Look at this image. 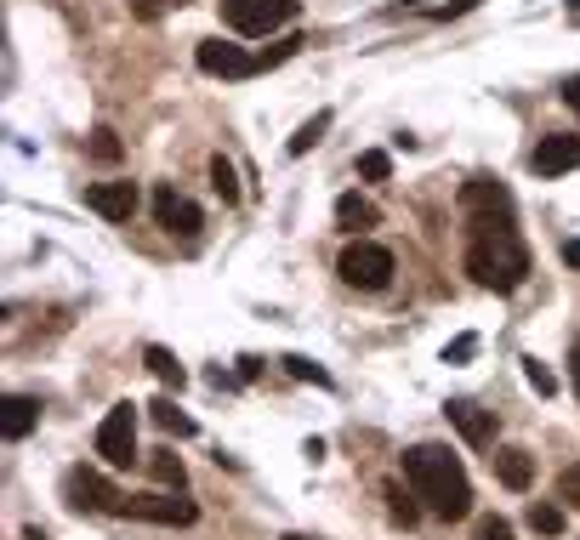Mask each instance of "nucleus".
I'll return each instance as SVG.
<instances>
[{
    "label": "nucleus",
    "instance_id": "f257e3e1",
    "mask_svg": "<svg viewBox=\"0 0 580 540\" xmlns=\"http://www.w3.org/2000/svg\"><path fill=\"white\" fill-rule=\"evenodd\" d=\"M404 483L416 489V501L444 518V523H461L472 512V483H467V467L444 450V444H410L404 450Z\"/></svg>",
    "mask_w": 580,
    "mask_h": 540
},
{
    "label": "nucleus",
    "instance_id": "f03ea898",
    "mask_svg": "<svg viewBox=\"0 0 580 540\" xmlns=\"http://www.w3.org/2000/svg\"><path fill=\"white\" fill-rule=\"evenodd\" d=\"M467 273L483 284V290H518L529 279V251H523V239L501 222V228H478L472 244H467Z\"/></svg>",
    "mask_w": 580,
    "mask_h": 540
},
{
    "label": "nucleus",
    "instance_id": "7ed1b4c3",
    "mask_svg": "<svg viewBox=\"0 0 580 540\" xmlns=\"http://www.w3.org/2000/svg\"><path fill=\"white\" fill-rule=\"evenodd\" d=\"M336 273H342L353 290H387L393 284V251L376 244V239H353L342 251V262H336Z\"/></svg>",
    "mask_w": 580,
    "mask_h": 540
},
{
    "label": "nucleus",
    "instance_id": "20e7f679",
    "mask_svg": "<svg viewBox=\"0 0 580 540\" xmlns=\"http://www.w3.org/2000/svg\"><path fill=\"white\" fill-rule=\"evenodd\" d=\"M297 18V0H222V23L239 34H268Z\"/></svg>",
    "mask_w": 580,
    "mask_h": 540
},
{
    "label": "nucleus",
    "instance_id": "39448f33",
    "mask_svg": "<svg viewBox=\"0 0 580 540\" xmlns=\"http://www.w3.org/2000/svg\"><path fill=\"white\" fill-rule=\"evenodd\" d=\"M97 456L109 467H131L137 461V404H114L97 427Z\"/></svg>",
    "mask_w": 580,
    "mask_h": 540
},
{
    "label": "nucleus",
    "instance_id": "423d86ee",
    "mask_svg": "<svg viewBox=\"0 0 580 540\" xmlns=\"http://www.w3.org/2000/svg\"><path fill=\"white\" fill-rule=\"evenodd\" d=\"M69 501L80 512H109V518H126V496L103 478V472H91V467H74L69 472Z\"/></svg>",
    "mask_w": 580,
    "mask_h": 540
},
{
    "label": "nucleus",
    "instance_id": "0eeeda50",
    "mask_svg": "<svg viewBox=\"0 0 580 540\" xmlns=\"http://www.w3.org/2000/svg\"><path fill=\"white\" fill-rule=\"evenodd\" d=\"M461 211L478 217V228H496V217L512 222V193L496 177H472V182H461Z\"/></svg>",
    "mask_w": 580,
    "mask_h": 540
},
{
    "label": "nucleus",
    "instance_id": "6e6552de",
    "mask_svg": "<svg viewBox=\"0 0 580 540\" xmlns=\"http://www.w3.org/2000/svg\"><path fill=\"white\" fill-rule=\"evenodd\" d=\"M200 69L206 74H222V80H246V74H262V63L246 52V46H233V40H200Z\"/></svg>",
    "mask_w": 580,
    "mask_h": 540
},
{
    "label": "nucleus",
    "instance_id": "1a4fd4ad",
    "mask_svg": "<svg viewBox=\"0 0 580 540\" xmlns=\"http://www.w3.org/2000/svg\"><path fill=\"white\" fill-rule=\"evenodd\" d=\"M126 518H149V523H177V529H188L193 518H200V507L193 501H182V496H126Z\"/></svg>",
    "mask_w": 580,
    "mask_h": 540
},
{
    "label": "nucleus",
    "instance_id": "9d476101",
    "mask_svg": "<svg viewBox=\"0 0 580 540\" xmlns=\"http://www.w3.org/2000/svg\"><path fill=\"white\" fill-rule=\"evenodd\" d=\"M154 217H160L166 233H182V239H193V233L206 228L200 206H193L188 193H177V188H154Z\"/></svg>",
    "mask_w": 580,
    "mask_h": 540
},
{
    "label": "nucleus",
    "instance_id": "9b49d317",
    "mask_svg": "<svg viewBox=\"0 0 580 540\" xmlns=\"http://www.w3.org/2000/svg\"><path fill=\"white\" fill-rule=\"evenodd\" d=\"M529 166H536L541 177H563V171H580V137L569 131H552L536 142V154H529Z\"/></svg>",
    "mask_w": 580,
    "mask_h": 540
},
{
    "label": "nucleus",
    "instance_id": "f8f14e48",
    "mask_svg": "<svg viewBox=\"0 0 580 540\" xmlns=\"http://www.w3.org/2000/svg\"><path fill=\"white\" fill-rule=\"evenodd\" d=\"M444 416H450V427L467 438L472 450H490V444H496V416H490V410H478L472 399H450Z\"/></svg>",
    "mask_w": 580,
    "mask_h": 540
},
{
    "label": "nucleus",
    "instance_id": "ddd939ff",
    "mask_svg": "<svg viewBox=\"0 0 580 540\" xmlns=\"http://www.w3.org/2000/svg\"><path fill=\"white\" fill-rule=\"evenodd\" d=\"M86 211H97L103 222H131L137 188H131V182H91V188H86Z\"/></svg>",
    "mask_w": 580,
    "mask_h": 540
},
{
    "label": "nucleus",
    "instance_id": "4468645a",
    "mask_svg": "<svg viewBox=\"0 0 580 540\" xmlns=\"http://www.w3.org/2000/svg\"><path fill=\"white\" fill-rule=\"evenodd\" d=\"M34 421H40V399H29V392H7V404H0V432L18 444V438L34 432Z\"/></svg>",
    "mask_w": 580,
    "mask_h": 540
},
{
    "label": "nucleus",
    "instance_id": "2eb2a0df",
    "mask_svg": "<svg viewBox=\"0 0 580 540\" xmlns=\"http://www.w3.org/2000/svg\"><path fill=\"white\" fill-rule=\"evenodd\" d=\"M490 461H496V478H501L507 489H518V496L536 483V461H529V450H496Z\"/></svg>",
    "mask_w": 580,
    "mask_h": 540
},
{
    "label": "nucleus",
    "instance_id": "dca6fc26",
    "mask_svg": "<svg viewBox=\"0 0 580 540\" xmlns=\"http://www.w3.org/2000/svg\"><path fill=\"white\" fill-rule=\"evenodd\" d=\"M376 222H381V211L364 200V193H342V200H336V228L359 233V228H376Z\"/></svg>",
    "mask_w": 580,
    "mask_h": 540
},
{
    "label": "nucleus",
    "instance_id": "f3484780",
    "mask_svg": "<svg viewBox=\"0 0 580 540\" xmlns=\"http://www.w3.org/2000/svg\"><path fill=\"white\" fill-rule=\"evenodd\" d=\"M142 364H149V370H154L166 387H177V392L188 387V370H182V359H177L171 348H149V353H142Z\"/></svg>",
    "mask_w": 580,
    "mask_h": 540
},
{
    "label": "nucleus",
    "instance_id": "a211bd4d",
    "mask_svg": "<svg viewBox=\"0 0 580 540\" xmlns=\"http://www.w3.org/2000/svg\"><path fill=\"white\" fill-rule=\"evenodd\" d=\"M381 496H387V512H393V523H416L421 507H416V489H399V483H381Z\"/></svg>",
    "mask_w": 580,
    "mask_h": 540
},
{
    "label": "nucleus",
    "instance_id": "6ab92c4d",
    "mask_svg": "<svg viewBox=\"0 0 580 540\" xmlns=\"http://www.w3.org/2000/svg\"><path fill=\"white\" fill-rule=\"evenodd\" d=\"M149 416H154V427H160V432H177V438H193V416H182V410H177L171 399H154V404H149Z\"/></svg>",
    "mask_w": 580,
    "mask_h": 540
},
{
    "label": "nucleus",
    "instance_id": "aec40b11",
    "mask_svg": "<svg viewBox=\"0 0 580 540\" xmlns=\"http://www.w3.org/2000/svg\"><path fill=\"white\" fill-rule=\"evenodd\" d=\"M149 472H154V483H166V489H182V483H188V472H182V461H177L171 450H154V456H149Z\"/></svg>",
    "mask_w": 580,
    "mask_h": 540
},
{
    "label": "nucleus",
    "instance_id": "412c9836",
    "mask_svg": "<svg viewBox=\"0 0 580 540\" xmlns=\"http://www.w3.org/2000/svg\"><path fill=\"white\" fill-rule=\"evenodd\" d=\"M279 364H284L290 376H297V381H313V387H330V370H324V364H313V359H302V353H284Z\"/></svg>",
    "mask_w": 580,
    "mask_h": 540
},
{
    "label": "nucleus",
    "instance_id": "4be33fe9",
    "mask_svg": "<svg viewBox=\"0 0 580 540\" xmlns=\"http://www.w3.org/2000/svg\"><path fill=\"white\" fill-rule=\"evenodd\" d=\"M529 529H536V534H563V507L536 501V507H529Z\"/></svg>",
    "mask_w": 580,
    "mask_h": 540
},
{
    "label": "nucleus",
    "instance_id": "5701e85b",
    "mask_svg": "<svg viewBox=\"0 0 580 540\" xmlns=\"http://www.w3.org/2000/svg\"><path fill=\"white\" fill-rule=\"evenodd\" d=\"M211 188L222 193V206H233V200H239V177H233V166H228L222 154L211 160Z\"/></svg>",
    "mask_w": 580,
    "mask_h": 540
},
{
    "label": "nucleus",
    "instance_id": "b1692460",
    "mask_svg": "<svg viewBox=\"0 0 580 540\" xmlns=\"http://www.w3.org/2000/svg\"><path fill=\"white\" fill-rule=\"evenodd\" d=\"M324 131H330V114H313V120H308L297 137H290V154H308V149H313V142H319Z\"/></svg>",
    "mask_w": 580,
    "mask_h": 540
},
{
    "label": "nucleus",
    "instance_id": "393cba45",
    "mask_svg": "<svg viewBox=\"0 0 580 540\" xmlns=\"http://www.w3.org/2000/svg\"><path fill=\"white\" fill-rule=\"evenodd\" d=\"M359 177L364 182H387V177H393V160H387L381 149H370V154H359Z\"/></svg>",
    "mask_w": 580,
    "mask_h": 540
},
{
    "label": "nucleus",
    "instance_id": "a878e982",
    "mask_svg": "<svg viewBox=\"0 0 580 540\" xmlns=\"http://www.w3.org/2000/svg\"><path fill=\"white\" fill-rule=\"evenodd\" d=\"M523 376H529V387H536L541 399H552V392H558V376H552L541 359H523Z\"/></svg>",
    "mask_w": 580,
    "mask_h": 540
},
{
    "label": "nucleus",
    "instance_id": "bb28decb",
    "mask_svg": "<svg viewBox=\"0 0 580 540\" xmlns=\"http://www.w3.org/2000/svg\"><path fill=\"white\" fill-rule=\"evenodd\" d=\"M91 154H97V160H120V137H114L109 126H97V131H91Z\"/></svg>",
    "mask_w": 580,
    "mask_h": 540
},
{
    "label": "nucleus",
    "instance_id": "cd10ccee",
    "mask_svg": "<svg viewBox=\"0 0 580 540\" xmlns=\"http://www.w3.org/2000/svg\"><path fill=\"white\" fill-rule=\"evenodd\" d=\"M558 501H563V507H580V467H563V478H558Z\"/></svg>",
    "mask_w": 580,
    "mask_h": 540
},
{
    "label": "nucleus",
    "instance_id": "c85d7f7f",
    "mask_svg": "<svg viewBox=\"0 0 580 540\" xmlns=\"http://www.w3.org/2000/svg\"><path fill=\"white\" fill-rule=\"evenodd\" d=\"M472 353H478V336H456L450 348H444V364H467Z\"/></svg>",
    "mask_w": 580,
    "mask_h": 540
},
{
    "label": "nucleus",
    "instance_id": "c756f323",
    "mask_svg": "<svg viewBox=\"0 0 580 540\" xmlns=\"http://www.w3.org/2000/svg\"><path fill=\"white\" fill-rule=\"evenodd\" d=\"M472 540H512V529H507V518H483Z\"/></svg>",
    "mask_w": 580,
    "mask_h": 540
},
{
    "label": "nucleus",
    "instance_id": "7c9ffc66",
    "mask_svg": "<svg viewBox=\"0 0 580 540\" xmlns=\"http://www.w3.org/2000/svg\"><path fill=\"white\" fill-rule=\"evenodd\" d=\"M126 7H131L142 23H154V18H160V0H126Z\"/></svg>",
    "mask_w": 580,
    "mask_h": 540
},
{
    "label": "nucleus",
    "instance_id": "2f4dec72",
    "mask_svg": "<svg viewBox=\"0 0 580 540\" xmlns=\"http://www.w3.org/2000/svg\"><path fill=\"white\" fill-rule=\"evenodd\" d=\"M563 103L580 114V74H574V80H563Z\"/></svg>",
    "mask_w": 580,
    "mask_h": 540
},
{
    "label": "nucleus",
    "instance_id": "473e14b6",
    "mask_svg": "<svg viewBox=\"0 0 580 540\" xmlns=\"http://www.w3.org/2000/svg\"><path fill=\"white\" fill-rule=\"evenodd\" d=\"M563 262L580 273V239H563Z\"/></svg>",
    "mask_w": 580,
    "mask_h": 540
},
{
    "label": "nucleus",
    "instance_id": "72a5a7b5",
    "mask_svg": "<svg viewBox=\"0 0 580 540\" xmlns=\"http://www.w3.org/2000/svg\"><path fill=\"white\" fill-rule=\"evenodd\" d=\"M569 381H574V392H580V341L569 348Z\"/></svg>",
    "mask_w": 580,
    "mask_h": 540
},
{
    "label": "nucleus",
    "instance_id": "f704fd0d",
    "mask_svg": "<svg viewBox=\"0 0 580 540\" xmlns=\"http://www.w3.org/2000/svg\"><path fill=\"white\" fill-rule=\"evenodd\" d=\"M569 12H574V18H580V0H569Z\"/></svg>",
    "mask_w": 580,
    "mask_h": 540
},
{
    "label": "nucleus",
    "instance_id": "c9c22d12",
    "mask_svg": "<svg viewBox=\"0 0 580 540\" xmlns=\"http://www.w3.org/2000/svg\"><path fill=\"white\" fill-rule=\"evenodd\" d=\"M284 540H313V534H284Z\"/></svg>",
    "mask_w": 580,
    "mask_h": 540
},
{
    "label": "nucleus",
    "instance_id": "e433bc0d",
    "mask_svg": "<svg viewBox=\"0 0 580 540\" xmlns=\"http://www.w3.org/2000/svg\"><path fill=\"white\" fill-rule=\"evenodd\" d=\"M29 540H46V534H40V529H29Z\"/></svg>",
    "mask_w": 580,
    "mask_h": 540
},
{
    "label": "nucleus",
    "instance_id": "4c0bfd02",
    "mask_svg": "<svg viewBox=\"0 0 580 540\" xmlns=\"http://www.w3.org/2000/svg\"><path fill=\"white\" fill-rule=\"evenodd\" d=\"M410 7H421V0H410Z\"/></svg>",
    "mask_w": 580,
    "mask_h": 540
},
{
    "label": "nucleus",
    "instance_id": "58836bf2",
    "mask_svg": "<svg viewBox=\"0 0 580 540\" xmlns=\"http://www.w3.org/2000/svg\"><path fill=\"white\" fill-rule=\"evenodd\" d=\"M177 7H182V0H177Z\"/></svg>",
    "mask_w": 580,
    "mask_h": 540
}]
</instances>
